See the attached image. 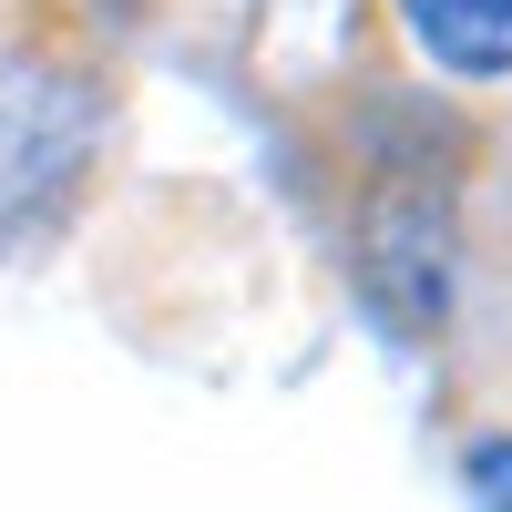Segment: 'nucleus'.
<instances>
[{"label":"nucleus","mask_w":512,"mask_h":512,"mask_svg":"<svg viewBox=\"0 0 512 512\" xmlns=\"http://www.w3.org/2000/svg\"><path fill=\"white\" fill-rule=\"evenodd\" d=\"M82 154V113L62 82H0V205H21L31 185H62Z\"/></svg>","instance_id":"f257e3e1"},{"label":"nucleus","mask_w":512,"mask_h":512,"mask_svg":"<svg viewBox=\"0 0 512 512\" xmlns=\"http://www.w3.org/2000/svg\"><path fill=\"white\" fill-rule=\"evenodd\" d=\"M420 52L451 62V72H512V0H400Z\"/></svg>","instance_id":"f03ea898"},{"label":"nucleus","mask_w":512,"mask_h":512,"mask_svg":"<svg viewBox=\"0 0 512 512\" xmlns=\"http://www.w3.org/2000/svg\"><path fill=\"white\" fill-rule=\"evenodd\" d=\"M472 492H482V512H512V441L472 451Z\"/></svg>","instance_id":"7ed1b4c3"}]
</instances>
